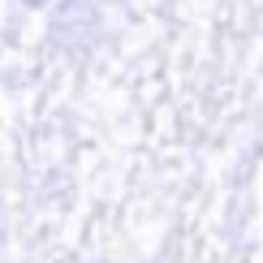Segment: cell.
I'll return each mask as SVG.
<instances>
[{
  "label": "cell",
  "mask_w": 263,
  "mask_h": 263,
  "mask_svg": "<svg viewBox=\"0 0 263 263\" xmlns=\"http://www.w3.org/2000/svg\"><path fill=\"white\" fill-rule=\"evenodd\" d=\"M48 39L65 57H91L104 39V22H100L95 0H57L52 22H48Z\"/></svg>",
  "instance_id": "obj_1"
},
{
  "label": "cell",
  "mask_w": 263,
  "mask_h": 263,
  "mask_svg": "<svg viewBox=\"0 0 263 263\" xmlns=\"http://www.w3.org/2000/svg\"><path fill=\"white\" fill-rule=\"evenodd\" d=\"M22 5H43V0H22Z\"/></svg>",
  "instance_id": "obj_2"
}]
</instances>
